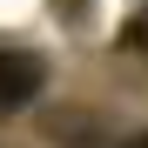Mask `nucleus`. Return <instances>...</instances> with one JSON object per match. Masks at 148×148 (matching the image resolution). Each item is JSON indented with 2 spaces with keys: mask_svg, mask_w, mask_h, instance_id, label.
<instances>
[{
  "mask_svg": "<svg viewBox=\"0 0 148 148\" xmlns=\"http://www.w3.org/2000/svg\"><path fill=\"white\" fill-rule=\"evenodd\" d=\"M121 148H148V128H135V135H128V141H121Z\"/></svg>",
  "mask_w": 148,
  "mask_h": 148,
  "instance_id": "3",
  "label": "nucleus"
},
{
  "mask_svg": "<svg viewBox=\"0 0 148 148\" xmlns=\"http://www.w3.org/2000/svg\"><path fill=\"white\" fill-rule=\"evenodd\" d=\"M47 94V61L34 47H0V108H34Z\"/></svg>",
  "mask_w": 148,
  "mask_h": 148,
  "instance_id": "1",
  "label": "nucleus"
},
{
  "mask_svg": "<svg viewBox=\"0 0 148 148\" xmlns=\"http://www.w3.org/2000/svg\"><path fill=\"white\" fill-rule=\"evenodd\" d=\"M121 47H135V54H148V20H135V27L121 34Z\"/></svg>",
  "mask_w": 148,
  "mask_h": 148,
  "instance_id": "2",
  "label": "nucleus"
}]
</instances>
